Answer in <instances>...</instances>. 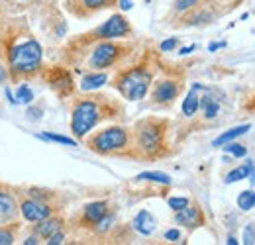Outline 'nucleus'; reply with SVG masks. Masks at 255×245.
Instances as JSON below:
<instances>
[{
    "instance_id": "1",
    "label": "nucleus",
    "mask_w": 255,
    "mask_h": 245,
    "mask_svg": "<svg viewBox=\"0 0 255 245\" xmlns=\"http://www.w3.org/2000/svg\"><path fill=\"white\" fill-rule=\"evenodd\" d=\"M41 59H43V47L32 35L16 43H10L6 47L8 73L14 81L33 77L41 69Z\"/></svg>"
},
{
    "instance_id": "2",
    "label": "nucleus",
    "mask_w": 255,
    "mask_h": 245,
    "mask_svg": "<svg viewBox=\"0 0 255 245\" xmlns=\"http://www.w3.org/2000/svg\"><path fill=\"white\" fill-rule=\"evenodd\" d=\"M108 110V98H81L75 102L71 112V131L77 139L87 137V133L104 118H114Z\"/></svg>"
},
{
    "instance_id": "3",
    "label": "nucleus",
    "mask_w": 255,
    "mask_h": 245,
    "mask_svg": "<svg viewBox=\"0 0 255 245\" xmlns=\"http://www.w3.org/2000/svg\"><path fill=\"white\" fill-rule=\"evenodd\" d=\"M151 71L145 69V67H131L128 71H122L116 81H114V87L120 91V94L129 100V102H137L141 100L147 91H149V85H151Z\"/></svg>"
},
{
    "instance_id": "4",
    "label": "nucleus",
    "mask_w": 255,
    "mask_h": 245,
    "mask_svg": "<svg viewBox=\"0 0 255 245\" xmlns=\"http://www.w3.org/2000/svg\"><path fill=\"white\" fill-rule=\"evenodd\" d=\"M167 123L161 120H141L135 123V141L137 149L145 157H157L163 151V137H165Z\"/></svg>"
},
{
    "instance_id": "5",
    "label": "nucleus",
    "mask_w": 255,
    "mask_h": 245,
    "mask_svg": "<svg viewBox=\"0 0 255 245\" xmlns=\"http://www.w3.org/2000/svg\"><path fill=\"white\" fill-rule=\"evenodd\" d=\"M87 145L91 151H95L98 155L120 153V151L128 149V145H129V131L126 127L112 125V127H106V129L95 133L87 141Z\"/></svg>"
},
{
    "instance_id": "6",
    "label": "nucleus",
    "mask_w": 255,
    "mask_h": 245,
    "mask_svg": "<svg viewBox=\"0 0 255 245\" xmlns=\"http://www.w3.org/2000/svg\"><path fill=\"white\" fill-rule=\"evenodd\" d=\"M124 53V47L118 45V43H112V41H100L93 49L91 53V67L95 69H106V67H112L114 63L118 61Z\"/></svg>"
},
{
    "instance_id": "7",
    "label": "nucleus",
    "mask_w": 255,
    "mask_h": 245,
    "mask_svg": "<svg viewBox=\"0 0 255 245\" xmlns=\"http://www.w3.org/2000/svg\"><path fill=\"white\" fill-rule=\"evenodd\" d=\"M129 33H131L129 22L122 14H114L102 26H98L89 37H93V39H116V37H126Z\"/></svg>"
},
{
    "instance_id": "8",
    "label": "nucleus",
    "mask_w": 255,
    "mask_h": 245,
    "mask_svg": "<svg viewBox=\"0 0 255 245\" xmlns=\"http://www.w3.org/2000/svg\"><path fill=\"white\" fill-rule=\"evenodd\" d=\"M20 214L26 222H39V220L51 216V206L45 204L43 200L30 198V200H24L20 204Z\"/></svg>"
},
{
    "instance_id": "9",
    "label": "nucleus",
    "mask_w": 255,
    "mask_h": 245,
    "mask_svg": "<svg viewBox=\"0 0 255 245\" xmlns=\"http://www.w3.org/2000/svg\"><path fill=\"white\" fill-rule=\"evenodd\" d=\"M45 79H47L49 87L57 92L59 96H67L69 92L73 91V79L61 67H51L49 73L45 75Z\"/></svg>"
},
{
    "instance_id": "10",
    "label": "nucleus",
    "mask_w": 255,
    "mask_h": 245,
    "mask_svg": "<svg viewBox=\"0 0 255 245\" xmlns=\"http://www.w3.org/2000/svg\"><path fill=\"white\" fill-rule=\"evenodd\" d=\"M175 222L179 226H185L189 230H194V228H200L204 224V214H202V210L198 206H185V208L177 210Z\"/></svg>"
},
{
    "instance_id": "11",
    "label": "nucleus",
    "mask_w": 255,
    "mask_h": 245,
    "mask_svg": "<svg viewBox=\"0 0 255 245\" xmlns=\"http://www.w3.org/2000/svg\"><path fill=\"white\" fill-rule=\"evenodd\" d=\"M108 214V202L104 200H96L91 202L83 208V218H81V224L83 226H89V228H95L96 224Z\"/></svg>"
},
{
    "instance_id": "12",
    "label": "nucleus",
    "mask_w": 255,
    "mask_h": 245,
    "mask_svg": "<svg viewBox=\"0 0 255 245\" xmlns=\"http://www.w3.org/2000/svg\"><path fill=\"white\" fill-rule=\"evenodd\" d=\"M181 92V85L177 81H161L153 89V100L157 104H171Z\"/></svg>"
},
{
    "instance_id": "13",
    "label": "nucleus",
    "mask_w": 255,
    "mask_h": 245,
    "mask_svg": "<svg viewBox=\"0 0 255 245\" xmlns=\"http://www.w3.org/2000/svg\"><path fill=\"white\" fill-rule=\"evenodd\" d=\"M18 212H20V208L16 204L14 194H10L6 190H0V224L14 222Z\"/></svg>"
},
{
    "instance_id": "14",
    "label": "nucleus",
    "mask_w": 255,
    "mask_h": 245,
    "mask_svg": "<svg viewBox=\"0 0 255 245\" xmlns=\"http://www.w3.org/2000/svg\"><path fill=\"white\" fill-rule=\"evenodd\" d=\"M35 224H37V226H35L33 234L39 236V240H47L49 236H53L55 232L61 230L63 220H61V218H51V216H47V218H43V220H39V222H35Z\"/></svg>"
},
{
    "instance_id": "15",
    "label": "nucleus",
    "mask_w": 255,
    "mask_h": 245,
    "mask_svg": "<svg viewBox=\"0 0 255 245\" xmlns=\"http://www.w3.org/2000/svg\"><path fill=\"white\" fill-rule=\"evenodd\" d=\"M133 230L135 232H139L141 236H151L153 232H155V226H157V222H155V218L149 214L147 210H139L137 216L133 218Z\"/></svg>"
},
{
    "instance_id": "16",
    "label": "nucleus",
    "mask_w": 255,
    "mask_h": 245,
    "mask_svg": "<svg viewBox=\"0 0 255 245\" xmlns=\"http://www.w3.org/2000/svg\"><path fill=\"white\" fill-rule=\"evenodd\" d=\"M79 6H73V8H69L73 14H77V16H89V14H93L96 10H102V8H106L108 4H110V0H75Z\"/></svg>"
},
{
    "instance_id": "17",
    "label": "nucleus",
    "mask_w": 255,
    "mask_h": 245,
    "mask_svg": "<svg viewBox=\"0 0 255 245\" xmlns=\"http://www.w3.org/2000/svg\"><path fill=\"white\" fill-rule=\"evenodd\" d=\"M200 89H202V85H192L189 94H187V98L183 100V114L187 118H192L198 112V108H200V94H198Z\"/></svg>"
},
{
    "instance_id": "18",
    "label": "nucleus",
    "mask_w": 255,
    "mask_h": 245,
    "mask_svg": "<svg viewBox=\"0 0 255 245\" xmlns=\"http://www.w3.org/2000/svg\"><path fill=\"white\" fill-rule=\"evenodd\" d=\"M250 123H244V125H236V127H232V129H228V131H224L222 135H218L214 141H212V145L214 147H222L224 143H228V141H234L236 137H240V135H244L246 131H250Z\"/></svg>"
},
{
    "instance_id": "19",
    "label": "nucleus",
    "mask_w": 255,
    "mask_h": 245,
    "mask_svg": "<svg viewBox=\"0 0 255 245\" xmlns=\"http://www.w3.org/2000/svg\"><path fill=\"white\" fill-rule=\"evenodd\" d=\"M106 81H108V77H106L104 73H89V75H85L83 81H81V91H85V92L96 91V89H100L102 85H106Z\"/></svg>"
},
{
    "instance_id": "20",
    "label": "nucleus",
    "mask_w": 255,
    "mask_h": 245,
    "mask_svg": "<svg viewBox=\"0 0 255 245\" xmlns=\"http://www.w3.org/2000/svg\"><path fill=\"white\" fill-rule=\"evenodd\" d=\"M252 173H254V163H252V161H246L242 167H238V169H234V171H230V173L226 175V183L232 184V183H238V181H244V179H248Z\"/></svg>"
},
{
    "instance_id": "21",
    "label": "nucleus",
    "mask_w": 255,
    "mask_h": 245,
    "mask_svg": "<svg viewBox=\"0 0 255 245\" xmlns=\"http://www.w3.org/2000/svg\"><path fill=\"white\" fill-rule=\"evenodd\" d=\"M200 108L204 110V118L206 120H214L218 116L220 104H218V100H214L210 96H200Z\"/></svg>"
},
{
    "instance_id": "22",
    "label": "nucleus",
    "mask_w": 255,
    "mask_h": 245,
    "mask_svg": "<svg viewBox=\"0 0 255 245\" xmlns=\"http://www.w3.org/2000/svg\"><path fill=\"white\" fill-rule=\"evenodd\" d=\"M135 179L137 181H149V183L171 184V177L165 173H159V171H145V173H139Z\"/></svg>"
},
{
    "instance_id": "23",
    "label": "nucleus",
    "mask_w": 255,
    "mask_h": 245,
    "mask_svg": "<svg viewBox=\"0 0 255 245\" xmlns=\"http://www.w3.org/2000/svg\"><path fill=\"white\" fill-rule=\"evenodd\" d=\"M35 137L39 139H45V141H55V143H61V145H71L75 147L77 141L73 137H65V135H59V133H51V131H45V133H37Z\"/></svg>"
},
{
    "instance_id": "24",
    "label": "nucleus",
    "mask_w": 255,
    "mask_h": 245,
    "mask_svg": "<svg viewBox=\"0 0 255 245\" xmlns=\"http://www.w3.org/2000/svg\"><path fill=\"white\" fill-rule=\"evenodd\" d=\"M238 206H240V210H244V212L252 210L255 206V190H244V192H240V196H238Z\"/></svg>"
},
{
    "instance_id": "25",
    "label": "nucleus",
    "mask_w": 255,
    "mask_h": 245,
    "mask_svg": "<svg viewBox=\"0 0 255 245\" xmlns=\"http://www.w3.org/2000/svg\"><path fill=\"white\" fill-rule=\"evenodd\" d=\"M33 92L28 85H20V89L16 91V102L18 104H32Z\"/></svg>"
},
{
    "instance_id": "26",
    "label": "nucleus",
    "mask_w": 255,
    "mask_h": 245,
    "mask_svg": "<svg viewBox=\"0 0 255 245\" xmlns=\"http://www.w3.org/2000/svg\"><path fill=\"white\" fill-rule=\"evenodd\" d=\"M224 151H226V153H230V155H234V157H246V155H248V149H246L244 145L234 143V141L224 143Z\"/></svg>"
},
{
    "instance_id": "27",
    "label": "nucleus",
    "mask_w": 255,
    "mask_h": 245,
    "mask_svg": "<svg viewBox=\"0 0 255 245\" xmlns=\"http://www.w3.org/2000/svg\"><path fill=\"white\" fill-rule=\"evenodd\" d=\"M169 206H171V210L177 212V210L189 206V198H185V196H171V198H169Z\"/></svg>"
},
{
    "instance_id": "28",
    "label": "nucleus",
    "mask_w": 255,
    "mask_h": 245,
    "mask_svg": "<svg viewBox=\"0 0 255 245\" xmlns=\"http://www.w3.org/2000/svg\"><path fill=\"white\" fill-rule=\"evenodd\" d=\"M200 0H177L175 2V10L177 12H187V10H191L192 6H196Z\"/></svg>"
},
{
    "instance_id": "29",
    "label": "nucleus",
    "mask_w": 255,
    "mask_h": 245,
    "mask_svg": "<svg viewBox=\"0 0 255 245\" xmlns=\"http://www.w3.org/2000/svg\"><path fill=\"white\" fill-rule=\"evenodd\" d=\"M14 244V232L8 228H0V245Z\"/></svg>"
},
{
    "instance_id": "30",
    "label": "nucleus",
    "mask_w": 255,
    "mask_h": 245,
    "mask_svg": "<svg viewBox=\"0 0 255 245\" xmlns=\"http://www.w3.org/2000/svg\"><path fill=\"white\" fill-rule=\"evenodd\" d=\"M244 244H246V245L255 244V228H254V224H250V226L246 228V232H244Z\"/></svg>"
},
{
    "instance_id": "31",
    "label": "nucleus",
    "mask_w": 255,
    "mask_h": 245,
    "mask_svg": "<svg viewBox=\"0 0 255 245\" xmlns=\"http://www.w3.org/2000/svg\"><path fill=\"white\" fill-rule=\"evenodd\" d=\"M177 45H179V39H177V37H171V39H165L159 47H161V51H173Z\"/></svg>"
},
{
    "instance_id": "32",
    "label": "nucleus",
    "mask_w": 255,
    "mask_h": 245,
    "mask_svg": "<svg viewBox=\"0 0 255 245\" xmlns=\"http://www.w3.org/2000/svg\"><path fill=\"white\" fill-rule=\"evenodd\" d=\"M63 240H65V234L59 230V232H55L53 236H49V238H47V244H49V245H59V244H63Z\"/></svg>"
},
{
    "instance_id": "33",
    "label": "nucleus",
    "mask_w": 255,
    "mask_h": 245,
    "mask_svg": "<svg viewBox=\"0 0 255 245\" xmlns=\"http://www.w3.org/2000/svg\"><path fill=\"white\" fill-rule=\"evenodd\" d=\"M165 240H169V242H179V240H181V232H179V230H169V232H165Z\"/></svg>"
},
{
    "instance_id": "34",
    "label": "nucleus",
    "mask_w": 255,
    "mask_h": 245,
    "mask_svg": "<svg viewBox=\"0 0 255 245\" xmlns=\"http://www.w3.org/2000/svg\"><path fill=\"white\" fill-rule=\"evenodd\" d=\"M118 6H120L124 12H128V10L133 8V2H131V0H118Z\"/></svg>"
},
{
    "instance_id": "35",
    "label": "nucleus",
    "mask_w": 255,
    "mask_h": 245,
    "mask_svg": "<svg viewBox=\"0 0 255 245\" xmlns=\"http://www.w3.org/2000/svg\"><path fill=\"white\" fill-rule=\"evenodd\" d=\"M28 116H30L32 120H37V118H41V110H39V108H30V110H28Z\"/></svg>"
},
{
    "instance_id": "36",
    "label": "nucleus",
    "mask_w": 255,
    "mask_h": 245,
    "mask_svg": "<svg viewBox=\"0 0 255 245\" xmlns=\"http://www.w3.org/2000/svg\"><path fill=\"white\" fill-rule=\"evenodd\" d=\"M24 244H26V245H35V244H39V236H35V234H33L32 238H28V240H26Z\"/></svg>"
},
{
    "instance_id": "37",
    "label": "nucleus",
    "mask_w": 255,
    "mask_h": 245,
    "mask_svg": "<svg viewBox=\"0 0 255 245\" xmlns=\"http://www.w3.org/2000/svg\"><path fill=\"white\" fill-rule=\"evenodd\" d=\"M194 49H196V45H189V47H183L179 53H181V55H189V53H192Z\"/></svg>"
},
{
    "instance_id": "38",
    "label": "nucleus",
    "mask_w": 255,
    "mask_h": 245,
    "mask_svg": "<svg viewBox=\"0 0 255 245\" xmlns=\"http://www.w3.org/2000/svg\"><path fill=\"white\" fill-rule=\"evenodd\" d=\"M220 47H226V43H224V41H220V43H210V45H208V49H210V51H216V49H220Z\"/></svg>"
},
{
    "instance_id": "39",
    "label": "nucleus",
    "mask_w": 255,
    "mask_h": 245,
    "mask_svg": "<svg viewBox=\"0 0 255 245\" xmlns=\"http://www.w3.org/2000/svg\"><path fill=\"white\" fill-rule=\"evenodd\" d=\"M226 244H228V245H238V244H240V242H238V240H236V238H232V236H230V238H228V242H226Z\"/></svg>"
},
{
    "instance_id": "40",
    "label": "nucleus",
    "mask_w": 255,
    "mask_h": 245,
    "mask_svg": "<svg viewBox=\"0 0 255 245\" xmlns=\"http://www.w3.org/2000/svg\"><path fill=\"white\" fill-rule=\"evenodd\" d=\"M254 169H255V165H254ZM254 179H255V171H254Z\"/></svg>"
},
{
    "instance_id": "41",
    "label": "nucleus",
    "mask_w": 255,
    "mask_h": 245,
    "mask_svg": "<svg viewBox=\"0 0 255 245\" xmlns=\"http://www.w3.org/2000/svg\"><path fill=\"white\" fill-rule=\"evenodd\" d=\"M145 2H151V0H145Z\"/></svg>"
}]
</instances>
